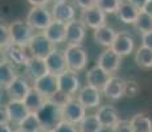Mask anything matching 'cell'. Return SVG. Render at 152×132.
<instances>
[{
    "label": "cell",
    "mask_w": 152,
    "mask_h": 132,
    "mask_svg": "<svg viewBox=\"0 0 152 132\" xmlns=\"http://www.w3.org/2000/svg\"><path fill=\"white\" fill-rule=\"evenodd\" d=\"M58 77V86H60V91L68 94L70 96H74L75 94L81 90V83L78 74L73 70H66L62 74L57 75Z\"/></svg>",
    "instance_id": "30bf717a"
},
{
    "label": "cell",
    "mask_w": 152,
    "mask_h": 132,
    "mask_svg": "<svg viewBox=\"0 0 152 132\" xmlns=\"http://www.w3.org/2000/svg\"><path fill=\"white\" fill-rule=\"evenodd\" d=\"M3 108L5 110V114L8 116V122L19 125L27 116L29 115V110L25 106L24 101H16V99H10Z\"/></svg>",
    "instance_id": "8992f818"
},
{
    "label": "cell",
    "mask_w": 152,
    "mask_h": 132,
    "mask_svg": "<svg viewBox=\"0 0 152 132\" xmlns=\"http://www.w3.org/2000/svg\"><path fill=\"white\" fill-rule=\"evenodd\" d=\"M134 25H135L136 31H138L140 34L152 32V16H150V15L147 12H144V11H140L138 19H136Z\"/></svg>",
    "instance_id": "1f68e13d"
},
{
    "label": "cell",
    "mask_w": 152,
    "mask_h": 132,
    "mask_svg": "<svg viewBox=\"0 0 152 132\" xmlns=\"http://www.w3.org/2000/svg\"><path fill=\"white\" fill-rule=\"evenodd\" d=\"M140 40H142V45L148 49H152V32L140 34Z\"/></svg>",
    "instance_id": "f35d334b"
},
{
    "label": "cell",
    "mask_w": 152,
    "mask_h": 132,
    "mask_svg": "<svg viewBox=\"0 0 152 132\" xmlns=\"http://www.w3.org/2000/svg\"><path fill=\"white\" fill-rule=\"evenodd\" d=\"M46 67H48L49 74L53 75H60L64 71L68 70V63H66V58H65V53L61 49L56 48L48 57L45 58Z\"/></svg>",
    "instance_id": "5bb4252c"
},
{
    "label": "cell",
    "mask_w": 152,
    "mask_h": 132,
    "mask_svg": "<svg viewBox=\"0 0 152 132\" xmlns=\"http://www.w3.org/2000/svg\"><path fill=\"white\" fill-rule=\"evenodd\" d=\"M27 1L32 7H46V4H48L50 0H27Z\"/></svg>",
    "instance_id": "b9f144b4"
},
{
    "label": "cell",
    "mask_w": 152,
    "mask_h": 132,
    "mask_svg": "<svg viewBox=\"0 0 152 132\" xmlns=\"http://www.w3.org/2000/svg\"><path fill=\"white\" fill-rule=\"evenodd\" d=\"M27 48H28L32 57H37V58L45 60L56 49V45L46 39V36L44 33H36Z\"/></svg>",
    "instance_id": "5b68a950"
},
{
    "label": "cell",
    "mask_w": 152,
    "mask_h": 132,
    "mask_svg": "<svg viewBox=\"0 0 152 132\" xmlns=\"http://www.w3.org/2000/svg\"><path fill=\"white\" fill-rule=\"evenodd\" d=\"M115 53H118L119 55L124 57V55H130L131 53L135 49V41H134V37L128 33L127 31H122L118 32L115 37V41H114L113 46H111Z\"/></svg>",
    "instance_id": "ac0fdd59"
},
{
    "label": "cell",
    "mask_w": 152,
    "mask_h": 132,
    "mask_svg": "<svg viewBox=\"0 0 152 132\" xmlns=\"http://www.w3.org/2000/svg\"><path fill=\"white\" fill-rule=\"evenodd\" d=\"M111 132H134V128L131 125L130 120H119L118 124L111 130Z\"/></svg>",
    "instance_id": "8d00e7d4"
},
{
    "label": "cell",
    "mask_w": 152,
    "mask_h": 132,
    "mask_svg": "<svg viewBox=\"0 0 152 132\" xmlns=\"http://www.w3.org/2000/svg\"><path fill=\"white\" fill-rule=\"evenodd\" d=\"M50 11L53 15V20H56V21L69 24L73 20H75V5L68 0L53 4Z\"/></svg>",
    "instance_id": "7c38bea8"
},
{
    "label": "cell",
    "mask_w": 152,
    "mask_h": 132,
    "mask_svg": "<svg viewBox=\"0 0 152 132\" xmlns=\"http://www.w3.org/2000/svg\"><path fill=\"white\" fill-rule=\"evenodd\" d=\"M33 89L45 96L46 99H52L53 96L60 91V86H58V77L53 74H46L44 77L36 79L33 82Z\"/></svg>",
    "instance_id": "52a82bcc"
},
{
    "label": "cell",
    "mask_w": 152,
    "mask_h": 132,
    "mask_svg": "<svg viewBox=\"0 0 152 132\" xmlns=\"http://www.w3.org/2000/svg\"><path fill=\"white\" fill-rule=\"evenodd\" d=\"M42 132H49V131H42Z\"/></svg>",
    "instance_id": "7dc6e473"
},
{
    "label": "cell",
    "mask_w": 152,
    "mask_h": 132,
    "mask_svg": "<svg viewBox=\"0 0 152 132\" xmlns=\"http://www.w3.org/2000/svg\"><path fill=\"white\" fill-rule=\"evenodd\" d=\"M101 95L102 91L93 86H86L81 87V90L77 94V99L85 108H95L101 104Z\"/></svg>",
    "instance_id": "9a60e30c"
},
{
    "label": "cell",
    "mask_w": 152,
    "mask_h": 132,
    "mask_svg": "<svg viewBox=\"0 0 152 132\" xmlns=\"http://www.w3.org/2000/svg\"><path fill=\"white\" fill-rule=\"evenodd\" d=\"M122 0H97V8L103 11L106 15L116 13Z\"/></svg>",
    "instance_id": "d6a6232c"
},
{
    "label": "cell",
    "mask_w": 152,
    "mask_h": 132,
    "mask_svg": "<svg viewBox=\"0 0 152 132\" xmlns=\"http://www.w3.org/2000/svg\"><path fill=\"white\" fill-rule=\"evenodd\" d=\"M32 87L29 85V82L23 77H17L10 86L7 87L5 91L10 95V99H16V101H24L27 98L29 91L32 90Z\"/></svg>",
    "instance_id": "44dd1931"
},
{
    "label": "cell",
    "mask_w": 152,
    "mask_h": 132,
    "mask_svg": "<svg viewBox=\"0 0 152 132\" xmlns=\"http://www.w3.org/2000/svg\"><path fill=\"white\" fill-rule=\"evenodd\" d=\"M19 75L16 74L15 70V65L10 62V61L3 58L1 63H0V86L1 89L7 90V87L16 79Z\"/></svg>",
    "instance_id": "484cf974"
},
{
    "label": "cell",
    "mask_w": 152,
    "mask_h": 132,
    "mask_svg": "<svg viewBox=\"0 0 152 132\" xmlns=\"http://www.w3.org/2000/svg\"><path fill=\"white\" fill-rule=\"evenodd\" d=\"M128 1L131 3V4H134L135 5L138 9H140V11H143L145 8V5L148 4V1L150 0H128Z\"/></svg>",
    "instance_id": "60d3db41"
},
{
    "label": "cell",
    "mask_w": 152,
    "mask_h": 132,
    "mask_svg": "<svg viewBox=\"0 0 152 132\" xmlns=\"http://www.w3.org/2000/svg\"><path fill=\"white\" fill-rule=\"evenodd\" d=\"M144 12H147L148 15H150V16H152V0H150V1H148V4L145 5V8L144 9Z\"/></svg>",
    "instance_id": "ee69618b"
},
{
    "label": "cell",
    "mask_w": 152,
    "mask_h": 132,
    "mask_svg": "<svg viewBox=\"0 0 152 132\" xmlns=\"http://www.w3.org/2000/svg\"><path fill=\"white\" fill-rule=\"evenodd\" d=\"M118 34V32L114 28H111L109 25L101 26V28L95 29L93 32V37H94V41L101 46H104V48H111L115 41V37Z\"/></svg>",
    "instance_id": "603a6c76"
},
{
    "label": "cell",
    "mask_w": 152,
    "mask_h": 132,
    "mask_svg": "<svg viewBox=\"0 0 152 132\" xmlns=\"http://www.w3.org/2000/svg\"><path fill=\"white\" fill-rule=\"evenodd\" d=\"M17 127L25 132H42V125L36 112H29V115Z\"/></svg>",
    "instance_id": "f546056e"
},
{
    "label": "cell",
    "mask_w": 152,
    "mask_h": 132,
    "mask_svg": "<svg viewBox=\"0 0 152 132\" xmlns=\"http://www.w3.org/2000/svg\"><path fill=\"white\" fill-rule=\"evenodd\" d=\"M27 21L34 31H45L53 23V15L46 7H32L27 15Z\"/></svg>",
    "instance_id": "277c9868"
},
{
    "label": "cell",
    "mask_w": 152,
    "mask_h": 132,
    "mask_svg": "<svg viewBox=\"0 0 152 132\" xmlns=\"http://www.w3.org/2000/svg\"><path fill=\"white\" fill-rule=\"evenodd\" d=\"M53 4H57V3H61V1H65V0H50Z\"/></svg>",
    "instance_id": "f6af8a7d"
},
{
    "label": "cell",
    "mask_w": 152,
    "mask_h": 132,
    "mask_svg": "<svg viewBox=\"0 0 152 132\" xmlns=\"http://www.w3.org/2000/svg\"><path fill=\"white\" fill-rule=\"evenodd\" d=\"M12 45V39H11V33L8 26L0 25V46L1 49H7L8 46Z\"/></svg>",
    "instance_id": "836d02e7"
},
{
    "label": "cell",
    "mask_w": 152,
    "mask_h": 132,
    "mask_svg": "<svg viewBox=\"0 0 152 132\" xmlns=\"http://www.w3.org/2000/svg\"><path fill=\"white\" fill-rule=\"evenodd\" d=\"M126 91H127V81H124L121 77H116V75H111L109 82L102 90L103 95L110 101H118V99L123 98L126 95Z\"/></svg>",
    "instance_id": "9c48e42d"
},
{
    "label": "cell",
    "mask_w": 152,
    "mask_h": 132,
    "mask_svg": "<svg viewBox=\"0 0 152 132\" xmlns=\"http://www.w3.org/2000/svg\"><path fill=\"white\" fill-rule=\"evenodd\" d=\"M8 29H10L13 45L24 46V48H27L29 42L32 41V39L34 37V34H36L34 29L31 26V24L27 20H21V19H17L12 21L8 25Z\"/></svg>",
    "instance_id": "7a4b0ae2"
},
{
    "label": "cell",
    "mask_w": 152,
    "mask_h": 132,
    "mask_svg": "<svg viewBox=\"0 0 152 132\" xmlns=\"http://www.w3.org/2000/svg\"><path fill=\"white\" fill-rule=\"evenodd\" d=\"M87 26L81 20H73L66 24V44L68 45H81V42L86 37Z\"/></svg>",
    "instance_id": "d6986e66"
},
{
    "label": "cell",
    "mask_w": 152,
    "mask_h": 132,
    "mask_svg": "<svg viewBox=\"0 0 152 132\" xmlns=\"http://www.w3.org/2000/svg\"><path fill=\"white\" fill-rule=\"evenodd\" d=\"M135 63L143 70L152 69V49L140 45L135 53Z\"/></svg>",
    "instance_id": "83f0119b"
},
{
    "label": "cell",
    "mask_w": 152,
    "mask_h": 132,
    "mask_svg": "<svg viewBox=\"0 0 152 132\" xmlns=\"http://www.w3.org/2000/svg\"><path fill=\"white\" fill-rule=\"evenodd\" d=\"M98 65L107 71L109 74H114L119 70V67L122 65V55H119L118 53H115L111 48L106 49L99 54L98 57Z\"/></svg>",
    "instance_id": "4fadbf2b"
},
{
    "label": "cell",
    "mask_w": 152,
    "mask_h": 132,
    "mask_svg": "<svg viewBox=\"0 0 152 132\" xmlns=\"http://www.w3.org/2000/svg\"><path fill=\"white\" fill-rule=\"evenodd\" d=\"M62 115H64V120L78 125L86 118V108L78 102L77 98H73L72 101L68 102L62 107Z\"/></svg>",
    "instance_id": "8fae6325"
},
{
    "label": "cell",
    "mask_w": 152,
    "mask_h": 132,
    "mask_svg": "<svg viewBox=\"0 0 152 132\" xmlns=\"http://www.w3.org/2000/svg\"><path fill=\"white\" fill-rule=\"evenodd\" d=\"M25 71H27L28 77L31 78L33 82L49 73L48 67H46L45 60H42V58H37V57H31L28 65L25 66Z\"/></svg>",
    "instance_id": "d4e9b609"
},
{
    "label": "cell",
    "mask_w": 152,
    "mask_h": 132,
    "mask_svg": "<svg viewBox=\"0 0 152 132\" xmlns=\"http://www.w3.org/2000/svg\"><path fill=\"white\" fill-rule=\"evenodd\" d=\"M42 33L54 45H60L62 42H66V24H64V23L53 20V23Z\"/></svg>",
    "instance_id": "7402d4cb"
},
{
    "label": "cell",
    "mask_w": 152,
    "mask_h": 132,
    "mask_svg": "<svg viewBox=\"0 0 152 132\" xmlns=\"http://www.w3.org/2000/svg\"><path fill=\"white\" fill-rule=\"evenodd\" d=\"M46 101H48V99H46L45 96H42L36 89L32 87V90L29 91L27 98L24 99V103H25V106H27V108L29 110V112H36L37 114L44 107V104H45Z\"/></svg>",
    "instance_id": "4316f807"
},
{
    "label": "cell",
    "mask_w": 152,
    "mask_h": 132,
    "mask_svg": "<svg viewBox=\"0 0 152 132\" xmlns=\"http://www.w3.org/2000/svg\"><path fill=\"white\" fill-rule=\"evenodd\" d=\"M73 99V96H70L68 95V94H65V93H62V91H58L56 95L53 96L52 99H49V101H52V102H54L56 104H58L60 107H64L68 102H70Z\"/></svg>",
    "instance_id": "d590c367"
},
{
    "label": "cell",
    "mask_w": 152,
    "mask_h": 132,
    "mask_svg": "<svg viewBox=\"0 0 152 132\" xmlns=\"http://www.w3.org/2000/svg\"><path fill=\"white\" fill-rule=\"evenodd\" d=\"M40 118L42 125V131H53L58 124L64 120V115H62V107H60L58 104H56L52 101H46L45 104L41 110L37 112Z\"/></svg>",
    "instance_id": "6da1fadb"
},
{
    "label": "cell",
    "mask_w": 152,
    "mask_h": 132,
    "mask_svg": "<svg viewBox=\"0 0 152 132\" xmlns=\"http://www.w3.org/2000/svg\"><path fill=\"white\" fill-rule=\"evenodd\" d=\"M111 75L109 74L107 71H104L101 66L98 65H94L93 67H90L87 70V74H86V82L89 86H93L98 90H103V87L106 86V83L109 82Z\"/></svg>",
    "instance_id": "ffe728a7"
},
{
    "label": "cell",
    "mask_w": 152,
    "mask_h": 132,
    "mask_svg": "<svg viewBox=\"0 0 152 132\" xmlns=\"http://www.w3.org/2000/svg\"><path fill=\"white\" fill-rule=\"evenodd\" d=\"M15 132H25V131H23V130H20V128H17V130H15Z\"/></svg>",
    "instance_id": "bcb514c9"
},
{
    "label": "cell",
    "mask_w": 152,
    "mask_h": 132,
    "mask_svg": "<svg viewBox=\"0 0 152 132\" xmlns=\"http://www.w3.org/2000/svg\"><path fill=\"white\" fill-rule=\"evenodd\" d=\"M78 130L80 132H102L103 127L99 123L97 115L91 114V115H86V118L78 124Z\"/></svg>",
    "instance_id": "4dcf8cb0"
},
{
    "label": "cell",
    "mask_w": 152,
    "mask_h": 132,
    "mask_svg": "<svg viewBox=\"0 0 152 132\" xmlns=\"http://www.w3.org/2000/svg\"><path fill=\"white\" fill-rule=\"evenodd\" d=\"M140 13V9L135 7L134 4H131L128 0H122L121 5H119V9L116 12V16L124 24H135L136 19H138Z\"/></svg>",
    "instance_id": "cb8c5ba5"
},
{
    "label": "cell",
    "mask_w": 152,
    "mask_h": 132,
    "mask_svg": "<svg viewBox=\"0 0 152 132\" xmlns=\"http://www.w3.org/2000/svg\"><path fill=\"white\" fill-rule=\"evenodd\" d=\"M50 132H80V130H78V125L66 122V120H62V122Z\"/></svg>",
    "instance_id": "e575fe53"
},
{
    "label": "cell",
    "mask_w": 152,
    "mask_h": 132,
    "mask_svg": "<svg viewBox=\"0 0 152 132\" xmlns=\"http://www.w3.org/2000/svg\"><path fill=\"white\" fill-rule=\"evenodd\" d=\"M97 118L99 120V123L102 124V127L106 128V130H113L118 122L119 119V112L113 104H104L98 107L97 111Z\"/></svg>",
    "instance_id": "e0dca14e"
},
{
    "label": "cell",
    "mask_w": 152,
    "mask_h": 132,
    "mask_svg": "<svg viewBox=\"0 0 152 132\" xmlns=\"http://www.w3.org/2000/svg\"><path fill=\"white\" fill-rule=\"evenodd\" d=\"M73 3H74L75 7H78L81 11L97 7V0H73Z\"/></svg>",
    "instance_id": "74e56055"
},
{
    "label": "cell",
    "mask_w": 152,
    "mask_h": 132,
    "mask_svg": "<svg viewBox=\"0 0 152 132\" xmlns=\"http://www.w3.org/2000/svg\"><path fill=\"white\" fill-rule=\"evenodd\" d=\"M0 132H15L11 127V123H0Z\"/></svg>",
    "instance_id": "7bdbcfd3"
},
{
    "label": "cell",
    "mask_w": 152,
    "mask_h": 132,
    "mask_svg": "<svg viewBox=\"0 0 152 132\" xmlns=\"http://www.w3.org/2000/svg\"><path fill=\"white\" fill-rule=\"evenodd\" d=\"M134 132H152V120L145 114H136L131 118Z\"/></svg>",
    "instance_id": "f1b7e54d"
},
{
    "label": "cell",
    "mask_w": 152,
    "mask_h": 132,
    "mask_svg": "<svg viewBox=\"0 0 152 132\" xmlns=\"http://www.w3.org/2000/svg\"><path fill=\"white\" fill-rule=\"evenodd\" d=\"M139 91V86L136 85V82H127V91H126V95L128 96H135Z\"/></svg>",
    "instance_id": "ab89813d"
},
{
    "label": "cell",
    "mask_w": 152,
    "mask_h": 132,
    "mask_svg": "<svg viewBox=\"0 0 152 132\" xmlns=\"http://www.w3.org/2000/svg\"><path fill=\"white\" fill-rule=\"evenodd\" d=\"M68 63V69L78 73L86 69L87 66V52L82 45H68L64 49Z\"/></svg>",
    "instance_id": "3957f363"
},
{
    "label": "cell",
    "mask_w": 152,
    "mask_h": 132,
    "mask_svg": "<svg viewBox=\"0 0 152 132\" xmlns=\"http://www.w3.org/2000/svg\"><path fill=\"white\" fill-rule=\"evenodd\" d=\"M80 20L87 28L95 31V29L106 25V13H104L103 11H101L99 8L94 7V8H90V9L81 11Z\"/></svg>",
    "instance_id": "2e32d148"
},
{
    "label": "cell",
    "mask_w": 152,
    "mask_h": 132,
    "mask_svg": "<svg viewBox=\"0 0 152 132\" xmlns=\"http://www.w3.org/2000/svg\"><path fill=\"white\" fill-rule=\"evenodd\" d=\"M3 54H4V60L10 61L15 66H27L29 60H31V53L28 48L19 45H11L7 49H3Z\"/></svg>",
    "instance_id": "ba28073f"
}]
</instances>
